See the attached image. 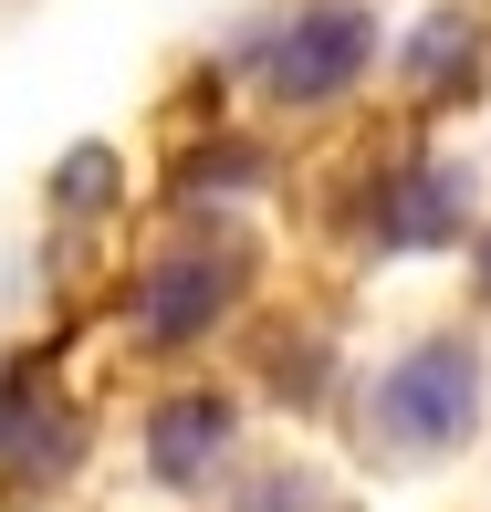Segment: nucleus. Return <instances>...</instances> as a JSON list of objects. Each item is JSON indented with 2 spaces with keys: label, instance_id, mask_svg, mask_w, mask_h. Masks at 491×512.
I'll list each match as a JSON object with an SVG mask.
<instances>
[{
  "label": "nucleus",
  "instance_id": "423d86ee",
  "mask_svg": "<svg viewBox=\"0 0 491 512\" xmlns=\"http://www.w3.org/2000/svg\"><path fill=\"white\" fill-rule=\"evenodd\" d=\"M481 293H491V241H481Z\"/></svg>",
  "mask_w": 491,
  "mask_h": 512
},
{
  "label": "nucleus",
  "instance_id": "f257e3e1",
  "mask_svg": "<svg viewBox=\"0 0 491 512\" xmlns=\"http://www.w3.org/2000/svg\"><path fill=\"white\" fill-rule=\"evenodd\" d=\"M481 408V356L471 345H418V356H397L377 377V398H366V429L387 439V450H439V439H460Z\"/></svg>",
  "mask_w": 491,
  "mask_h": 512
},
{
  "label": "nucleus",
  "instance_id": "39448f33",
  "mask_svg": "<svg viewBox=\"0 0 491 512\" xmlns=\"http://www.w3.org/2000/svg\"><path fill=\"white\" fill-rule=\"evenodd\" d=\"M230 512H335V492H324L314 471H262V481H251V492L230 502Z\"/></svg>",
  "mask_w": 491,
  "mask_h": 512
},
{
  "label": "nucleus",
  "instance_id": "7ed1b4c3",
  "mask_svg": "<svg viewBox=\"0 0 491 512\" xmlns=\"http://www.w3.org/2000/svg\"><path fill=\"white\" fill-rule=\"evenodd\" d=\"M230 304H241V251H178V262H157L147 283H136V335L147 345H189L209 335Z\"/></svg>",
  "mask_w": 491,
  "mask_h": 512
},
{
  "label": "nucleus",
  "instance_id": "f03ea898",
  "mask_svg": "<svg viewBox=\"0 0 491 512\" xmlns=\"http://www.w3.org/2000/svg\"><path fill=\"white\" fill-rule=\"evenodd\" d=\"M366 53H377V21L356 11V0H324V11L283 21V32L262 42V84L283 105H335L345 84L366 74Z\"/></svg>",
  "mask_w": 491,
  "mask_h": 512
},
{
  "label": "nucleus",
  "instance_id": "20e7f679",
  "mask_svg": "<svg viewBox=\"0 0 491 512\" xmlns=\"http://www.w3.org/2000/svg\"><path fill=\"white\" fill-rule=\"evenodd\" d=\"M220 439H230V408L220 398H178V408H157V481H199L209 460H220Z\"/></svg>",
  "mask_w": 491,
  "mask_h": 512
}]
</instances>
